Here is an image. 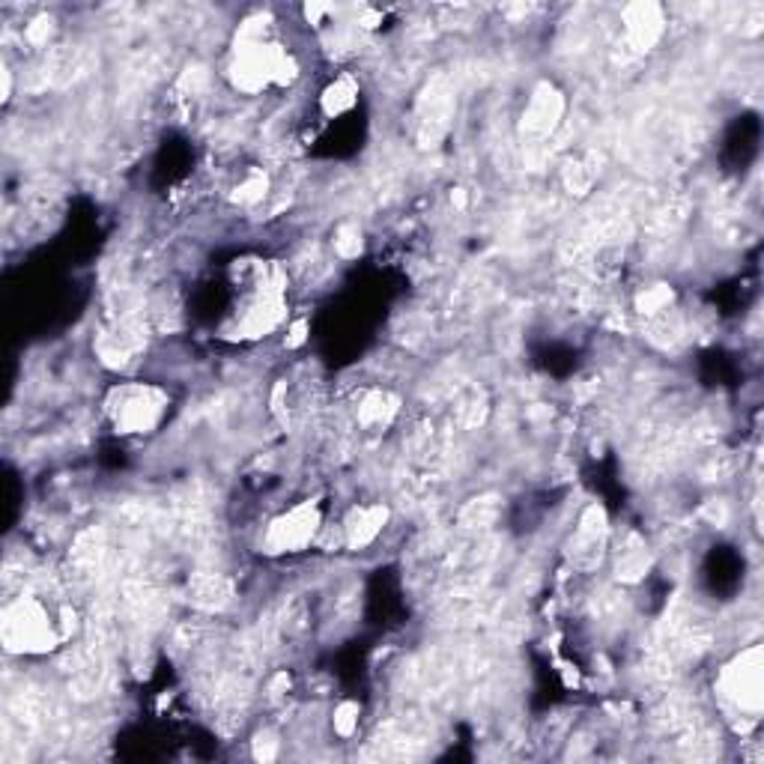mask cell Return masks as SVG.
Segmentation results:
<instances>
[{
    "instance_id": "1",
    "label": "cell",
    "mask_w": 764,
    "mask_h": 764,
    "mask_svg": "<svg viewBox=\"0 0 764 764\" xmlns=\"http://www.w3.org/2000/svg\"><path fill=\"white\" fill-rule=\"evenodd\" d=\"M3 643L16 654H46L60 643V634L37 597H21L3 613Z\"/></svg>"
},
{
    "instance_id": "2",
    "label": "cell",
    "mask_w": 764,
    "mask_h": 764,
    "mask_svg": "<svg viewBox=\"0 0 764 764\" xmlns=\"http://www.w3.org/2000/svg\"><path fill=\"white\" fill-rule=\"evenodd\" d=\"M168 410V394L156 385H117L108 398L114 428L120 433H149Z\"/></svg>"
},
{
    "instance_id": "3",
    "label": "cell",
    "mask_w": 764,
    "mask_h": 764,
    "mask_svg": "<svg viewBox=\"0 0 764 764\" xmlns=\"http://www.w3.org/2000/svg\"><path fill=\"white\" fill-rule=\"evenodd\" d=\"M317 531H320L317 505L302 502L270 522V529H266V550L275 552V556L302 552L311 541H314V538H317Z\"/></svg>"
},
{
    "instance_id": "4",
    "label": "cell",
    "mask_w": 764,
    "mask_h": 764,
    "mask_svg": "<svg viewBox=\"0 0 764 764\" xmlns=\"http://www.w3.org/2000/svg\"><path fill=\"white\" fill-rule=\"evenodd\" d=\"M719 684H723V696L732 705L750 711V714H758V708H762V654H758V648L755 645L746 648L735 660V666L723 672Z\"/></svg>"
},
{
    "instance_id": "5",
    "label": "cell",
    "mask_w": 764,
    "mask_h": 764,
    "mask_svg": "<svg viewBox=\"0 0 764 764\" xmlns=\"http://www.w3.org/2000/svg\"><path fill=\"white\" fill-rule=\"evenodd\" d=\"M565 111V99L552 85H541L531 94L526 111H522V129L529 135H550L561 120Z\"/></svg>"
},
{
    "instance_id": "6",
    "label": "cell",
    "mask_w": 764,
    "mask_h": 764,
    "mask_svg": "<svg viewBox=\"0 0 764 764\" xmlns=\"http://www.w3.org/2000/svg\"><path fill=\"white\" fill-rule=\"evenodd\" d=\"M621 19H625L627 42H630L636 51H648V48L663 37V28H666L663 10L660 7H654V3L627 7V10L621 12Z\"/></svg>"
},
{
    "instance_id": "7",
    "label": "cell",
    "mask_w": 764,
    "mask_h": 764,
    "mask_svg": "<svg viewBox=\"0 0 764 764\" xmlns=\"http://www.w3.org/2000/svg\"><path fill=\"white\" fill-rule=\"evenodd\" d=\"M385 520H389V508L385 505H364V508H353L350 517L344 520V538L350 550H359V547H368L382 535L385 529Z\"/></svg>"
},
{
    "instance_id": "8",
    "label": "cell",
    "mask_w": 764,
    "mask_h": 764,
    "mask_svg": "<svg viewBox=\"0 0 764 764\" xmlns=\"http://www.w3.org/2000/svg\"><path fill=\"white\" fill-rule=\"evenodd\" d=\"M355 102H359V85L353 75H337L320 96V108L326 117H344L346 111H353Z\"/></svg>"
},
{
    "instance_id": "9",
    "label": "cell",
    "mask_w": 764,
    "mask_h": 764,
    "mask_svg": "<svg viewBox=\"0 0 764 764\" xmlns=\"http://www.w3.org/2000/svg\"><path fill=\"white\" fill-rule=\"evenodd\" d=\"M359 717H362V708L355 702H341L332 714V728L335 735L341 737H353L355 728H359Z\"/></svg>"
},
{
    "instance_id": "10",
    "label": "cell",
    "mask_w": 764,
    "mask_h": 764,
    "mask_svg": "<svg viewBox=\"0 0 764 764\" xmlns=\"http://www.w3.org/2000/svg\"><path fill=\"white\" fill-rule=\"evenodd\" d=\"M335 252L341 257H355L362 252V231L359 227H341L335 239Z\"/></svg>"
},
{
    "instance_id": "11",
    "label": "cell",
    "mask_w": 764,
    "mask_h": 764,
    "mask_svg": "<svg viewBox=\"0 0 764 764\" xmlns=\"http://www.w3.org/2000/svg\"><path fill=\"white\" fill-rule=\"evenodd\" d=\"M252 753L257 762H272L275 755H278V741H275V735H257V741H252Z\"/></svg>"
}]
</instances>
